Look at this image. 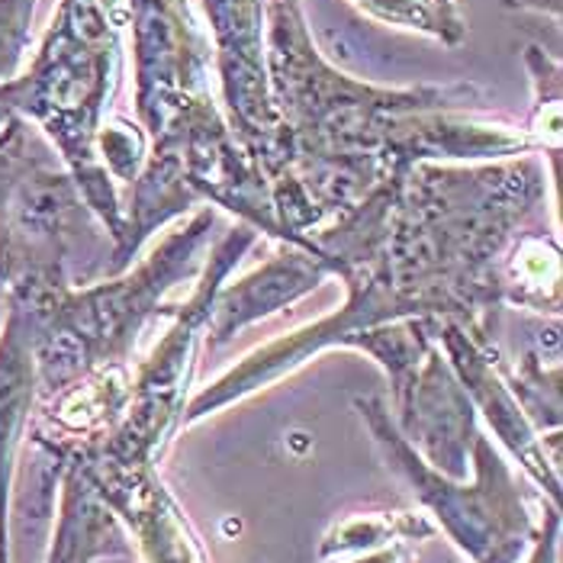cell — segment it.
Wrapping results in <instances>:
<instances>
[{
	"label": "cell",
	"instance_id": "cell-5",
	"mask_svg": "<svg viewBox=\"0 0 563 563\" xmlns=\"http://www.w3.org/2000/svg\"><path fill=\"white\" fill-rule=\"evenodd\" d=\"M354 409L367 422L374 441L380 444L387 464L409 483L416 499L432 512L441 531L474 563H519L531 548L538 528L525 506V496L496 454V448L477 432L471 451L474 483L441 477L429 467L412 444L393 426L384 399H354Z\"/></svg>",
	"mask_w": 563,
	"mask_h": 563
},
{
	"label": "cell",
	"instance_id": "cell-20",
	"mask_svg": "<svg viewBox=\"0 0 563 563\" xmlns=\"http://www.w3.org/2000/svg\"><path fill=\"white\" fill-rule=\"evenodd\" d=\"M97 152H100L103 168L113 177V184L117 180L132 184L142 172V162H145V135L130 123L103 126L97 135Z\"/></svg>",
	"mask_w": 563,
	"mask_h": 563
},
{
	"label": "cell",
	"instance_id": "cell-22",
	"mask_svg": "<svg viewBox=\"0 0 563 563\" xmlns=\"http://www.w3.org/2000/svg\"><path fill=\"white\" fill-rule=\"evenodd\" d=\"M512 10H534V13H548V16H561L563 0H503Z\"/></svg>",
	"mask_w": 563,
	"mask_h": 563
},
{
	"label": "cell",
	"instance_id": "cell-15",
	"mask_svg": "<svg viewBox=\"0 0 563 563\" xmlns=\"http://www.w3.org/2000/svg\"><path fill=\"white\" fill-rule=\"evenodd\" d=\"M561 245L558 225L525 229L503 258V303L538 316H561Z\"/></svg>",
	"mask_w": 563,
	"mask_h": 563
},
{
	"label": "cell",
	"instance_id": "cell-14",
	"mask_svg": "<svg viewBox=\"0 0 563 563\" xmlns=\"http://www.w3.org/2000/svg\"><path fill=\"white\" fill-rule=\"evenodd\" d=\"M62 477V509L52 551L45 563H93L100 558H132V541L123 521L97 496L87 474L65 461L55 464Z\"/></svg>",
	"mask_w": 563,
	"mask_h": 563
},
{
	"label": "cell",
	"instance_id": "cell-9",
	"mask_svg": "<svg viewBox=\"0 0 563 563\" xmlns=\"http://www.w3.org/2000/svg\"><path fill=\"white\" fill-rule=\"evenodd\" d=\"M438 351L457 374L474 409H479L506 448L521 461L531 479L548 493L551 506L561 499V461L548 454V444L525 419L516 393L509 390L499 345L486 322H457L444 319L438 332Z\"/></svg>",
	"mask_w": 563,
	"mask_h": 563
},
{
	"label": "cell",
	"instance_id": "cell-18",
	"mask_svg": "<svg viewBox=\"0 0 563 563\" xmlns=\"http://www.w3.org/2000/svg\"><path fill=\"white\" fill-rule=\"evenodd\" d=\"M52 142L45 139L43 132L36 130L33 123L20 120V117H10L3 126H0V225L7 217V203H10V194L20 180V174L26 172Z\"/></svg>",
	"mask_w": 563,
	"mask_h": 563
},
{
	"label": "cell",
	"instance_id": "cell-8",
	"mask_svg": "<svg viewBox=\"0 0 563 563\" xmlns=\"http://www.w3.org/2000/svg\"><path fill=\"white\" fill-rule=\"evenodd\" d=\"M213 33V62L222 87L225 120L252 158L267 172L277 142L264 71V0H194Z\"/></svg>",
	"mask_w": 563,
	"mask_h": 563
},
{
	"label": "cell",
	"instance_id": "cell-10",
	"mask_svg": "<svg viewBox=\"0 0 563 563\" xmlns=\"http://www.w3.org/2000/svg\"><path fill=\"white\" fill-rule=\"evenodd\" d=\"M393 396V426L441 477L467 479L477 409L438 345Z\"/></svg>",
	"mask_w": 563,
	"mask_h": 563
},
{
	"label": "cell",
	"instance_id": "cell-11",
	"mask_svg": "<svg viewBox=\"0 0 563 563\" xmlns=\"http://www.w3.org/2000/svg\"><path fill=\"white\" fill-rule=\"evenodd\" d=\"M78 464L97 496L123 521L145 563H210L200 538L155 474V464H120L103 454L65 457ZM58 461V464H65Z\"/></svg>",
	"mask_w": 563,
	"mask_h": 563
},
{
	"label": "cell",
	"instance_id": "cell-23",
	"mask_svg": "<svg viewBox=\"0 0 563 563\" xmlns=\"http://www.w3.org/2000/svg\"><path fill=\"white\" fill-rule=\"evenodd\" d=\"M441 7H454V0H438Z\"/></svg>",
	"mask_w": 563,
	"mask_h": 563
},
{
	"label": "cell",
	"instance_id": "cell-6",
	"mask_svg": "<svg viewBox=\"0 0 563 563\" xmlns=\"http://www.w3.org/2000/svg\"><path fill=\"white\" fill-rule=\"evenodd\" d=\"M261 232L252 225L239 222L222 232L213 252L207 255V264L197 277V287L190 300L174 306L172 329L162 335L155 351L135 364L130 380V399L123 409L120 426L107 438L100 451L110 461L120 464H155L172 429L184 419V393L194 374V347L207 325L210 303L217 290L225 284L229 271L239 267V261L249 255V249L258 242Z\"/></svg>",
	"mask_w": 563,
	"mask_h": 563
},
{
	"label": "cell",
	"instance_id": "cell-7",
	"mask_svg": "<svg viewBox=\"0 0 563 563\" xmlns=\"http://www.w3.org/2000/svg\"><path fill=\"white\" fill-rule=\"evenodd\" d=\"M135 113L155 139L200 100H210V36L190 0H130Z\"/></svg>",
	"mask_w": 563,
	"mask_h": 563
},
{
	"label": "cell",
	"instance_id": "cell-13",
	"mask_svg": "<svg viewBox=\"0 0 563 563\" xmlns=\"http://www.w3.org/2000/svg\"><path fill=\"white\" fill-rule=\"evenodd\" d=\"M3 332H0V563H10L7 554V509H10V483L20 438L26 434L33 406H36V361L26 312L13 300H3Z\"/></svg>",
	"mask_w": 563,
	"mask_h": 563
},
{
	"label": "cell",
	"instance_id": "cell-3",
	"mask_svg": "<svg viewBox=\"0 0 563 563\" xmlns=\"http://www.w3.org/2000/svg\"><path fill=\"white\" fill-rule=\"evenodd\" d=\"M213 229L217 210L203 207L180 229L168 232L142 264L117 277L87 287H10L7 300L20 306L30 322L36 399H48L97 371H130L145 325L174 312L165 297L180 280L200 277Z\"/></svg>",
	"mask_w": 563,
	"mask_h": 563
},
{
	"label": "cell",
	"instance_id": "cell-21",
	"mask_svg": "<svg viewBox=\"0 0 563 563\" xmlns=\"http://www.w3.org/2000/svg\"><path fill=\"white\" fill-rule=\"evenodd\" d=\"M558 528H561V516L558 506L548 509V519L538 528L534 541H531V558L528 563H558Z\"/></svg>",
	"mask_w": 563,
	"mask_h": 563
},
{
	"label": "cell",
	"instance_id": "cell-4",
	"mask_svg": "<svg viewBox=\"0 0 563 563\" xmlns=\"http://www.w3.org/2000/svg\"><path fill=\"white\" fill-rule=\"evenodd\" d=\"M120 26V0H58L30 68L0 85V126L20 117L43 130L90 213L113 239V252L126 235V210L100 162L97 135L117 87Z\"/></svg>",
	"mask_w": 563,
	"mask_h": 563
},
{
	"label": "cell",
	"instance_id": "cell-19",
	"mask_svg": "<svg viewBox=\"0 0 563 563\" xmlns=\"http://www.w3.org/2000/svg\"><path fill=\"white\" fill-rule=\"evenodd\" d=\"M40 0H0V85L16 78L33 43V16Z\"/></svg>",
	"mask_w": 563,
	"mask_h": 563
},
{
	"label": "cell",
	"instance_id": "cell-1",
	"mask_svg": "<svg viewBox=\"0 0 563 563\" xmlns=\"http://www.w3.org/2000/svg\"><path fill=\"white\" fill-rule=\"evenodd\" d=\"M548 177L534 155L489 165L419 162L384 177L312 245L347 287L345 306L252 351L184 406V426L290 374L357 332L406 319L483 322L503 306V258L544 222Z\"/></svg>",
	"mask_w": 563,
	"mask_h": 563
},
{
	"label": "cell",
	"instance_id": "cell-17",
	"mask_svg": "<svg viewBox=\"0 0 563 563\" xmlns=\"http://www.w3.org/2000/svg\"><path fill=\"white\" fill-rule=\"evenodd\" d=\"M354 3L380 23L426 33L444 45H461L467 36L457 7H441L438 0H354Z\"/></svg>",
	"mask_w": 563,
	"mask_h": 563
},
{
	"label": "cell",
	"instance_id": "cell-2",
	"mask_svg": "<svg viewBox=\"0 0 563 563\" xmlns=\"http://www.w3.org/2000/svg\"><path fill=\"white\" fill-rule=\"evenodd\" d=\"M264 71L277 113L264 177L287 242L306 252H316L312 232L345 217L396 168L544 152L528 123L489 117L474 85L390 90L342 75L316 52L300 0H264Z\"/></svg>",
	"mask_w": 563,
	"mask_h": 563
},
{
	"label": "cell",
	"instance_id": "cell-12",
	"mask_svg": "<svg viewBox=\"0 0 563 563\" xmlns=\"http://www.w3.org/2000/svg\"><path fill=\"white\" fill-rule=\"evenodd\" d=\"M329 274L332 271L316 252H306L300 245H284L274 258L245 274L242 280L219 287L203 325L207 345L219 347L232 342L245 325L312 294Z\"/></svg>",
	"mask_w": 563,
	"mask_h": 563
},
{
	"label": "cell",
	"instance_id": "cell-16",
	"mask_svg": "<svg viewBox=\"0 0 563 563\" xmlns=\"http://www.w3.org/2000/svg\"><path fill=\"white\" fill-rule=\"evenodd\" d=\"M432 528L422 519L396 516H357L342 525L322 548V563H406V541L429 538Z\"/></svg>",
	"mask_w": 563,
	"mask_h": 563
}]
</instances>
